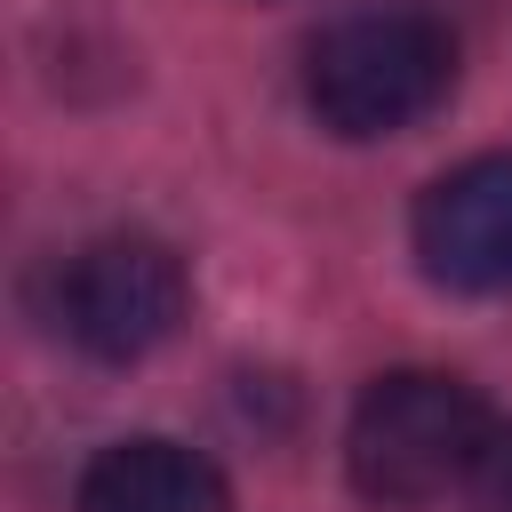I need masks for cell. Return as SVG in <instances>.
<instances>
[{"label": "cell", "mask_w": 512, "mask_h": 512, "mask_svg": "<svg viewBox=\"0 0 512 512\" xmlns=\"http://www.w3.org/2000/svg\"><path fill=\"white\" fill-rule=\"evenodd\" d=\"M456 88V32L424 8H368L304 48V104L328 136L376 144L440 112Z\"/></svg>", "instance_id": "6da1fadb"}, {"label": "cell", "mask_w": 512, "mask_h": 512, "mask_svg": "<svg viewBox=\"0 0 512 512\" xmlns=\"http://www.w3.org/2000/svg\"><path fill=\"white\" fill-rule=\"evenodd\" d=\"M488 440H496V416L464 376L392 368L360 392L344 424V464L368 504H432L448 488H472Z\"/></svg>", "instance_id": "7a4b0ae2"}, {"label": "cell", "mask_w": 512, "mask_h": 512, "mask_svg": "<svg viewBox=\"0 0 512 512\" xmlns=\"http://www.w3.org/2000/svg\"><path fill=\"white\" fill-rule=\"evenodd\" d=\"M192 304L184 256L152 232H104L88 248L64 256L56 272V328L88 352V360H144L176 336Z\"/></svg>", "instance_id": "3957f363"}, {"label": "cell", "mask_w": 512, "mask_h": 512, "mask_svg": "<svg viewBox=\"0 0 512 512\" xmlns=\"http://www.w3.org/2000/svg\"><path fill=\"white\" fill-rule=\"evenodd\" d=\"M424 280L456 296H512V152H480L416 192L408 216Z\"/></svg>", "instance_id": "277c9868"}, {"label": "cell", "mask_w": 512, "mask_h": 512, "mask_svg": "<svg viewBox=\"0 0 512 512\" xmlns=\"http://www.w3.org/2000/svg\"><path fill=\"white\" fill-rule=\"evenodd\" d=\"M72 512H232V488L200 448L136 432V440H112L88 456Z\"/></svg>", "instance_id": "5b68a950"}, {"label": "cell", "mask_w": 512, "mask_h": 512, "mask_svg": "<svg viewBox=\"0 0 512 512\" xmlns=\"http://www.w3.org/2000/svg\"><path fill=\"white\" fill-rule=\"evenodd\" d=\"M472 488H480V504H488V512H512V432H496V440H488V456H480Z\"/></svg>", "instance_id": "8992f818"}]
</instances>
